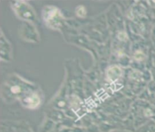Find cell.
Instances as JSON below:
<instances>
[{
    "label": "cell",
    "mask_w": 155,
    "mask_h": 132,
    "mask_svg": "<svg viewBox=\"0 0 155 132\" xmlns=\"http://www.w3.org/2000/svg\"><path fill=\"white\" fill-rule=\"evenodd\" d=\"M121 74H122V71L117 66H114V67L110 68L107 71V77L110 81H115L117 79H119Z\"/></svg>",
    "instance_id": "cell-3"
},
{
    "label": "cell",
    "mask_w": 155,
    "mask_h": 132,
    "mask_svg": "<svg viewBox=\"0 0 155 132\" xmlns=\"http://www.w3.org/2000/svg\"><path fill=\"white\" fill-rule=\"evenodd\" d=\"M24 102L27 104V106H28L30 108H35V107H37L39 104L40 100H39L37 95L33 94V95H31L29 97H27V98L24 100Z\"/></svg>",
    "instance_id": "cell-4"
},
{
    "label": "cell",
    "mask_w": 155,
    "mask_h": 132,
    "mask_svg": "<svg viewBox=\"0 0 155 132\" xmlns=\"http://www.w3.org/2000/svg\"><path fill=\"white\" fill-rule=\"evenodd\" d=\"M44 19L49 27L57 28L61 23V15L57 8L54 7H46L43 11Z\"/></svg>",
    "instance_id": "cell-1"
},
{
    "label": "cell",
    "mask_w": 155,
    "mask_h": 132,
    "mask_svg": "<svg viewBox=\"0 0 155 132\" xmlns=\"http://www.w3.org/2000/svg\"><path fill=\"white\" fill-rule=\"evenodd\" d=\"M15 7L17 14L23 19L31 21L34 18L33 12L31 11V8L24 2H19L17 3V5H15Z\"/></svg>",
    "instance_id": "cell-2"
},
{
    "label": "cell",
    "mask_w": 155,
    "mask_h": 132,
    "mask_svg": "<svg viewBox=\"0 0 155 132\" xmlns=\"http://www.w3.org/2000/svg\"><path fill=\"white\" fill-rule=\"evenodd\" d=\"M12 91L13 93H18L20 92V88L18 86H13L12 89Z\"/></svg>",
    "instance_id": "cell-6"
},
{
    "label": "cell",
    "mask_w": 155,
    "mask_h": 132,
    "mask_svg": "<svg viewBox=\"0 0 155 132\" xmlns=\"http://www.w3.org/2000/svg\"><path fill=\"white\" fill-rule=\"evenodd\" d=\"M77 14L78 16L83 17L85 14H86V10H85V8L83 7V6H80L79 8H77Z\"/></svg>",
    "instance_id": "cell-5"
}]
</instances>
